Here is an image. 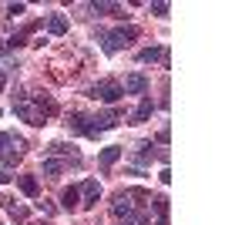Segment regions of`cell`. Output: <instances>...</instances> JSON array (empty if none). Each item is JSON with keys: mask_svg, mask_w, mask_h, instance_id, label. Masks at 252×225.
<instances>
[{"mask_svg": "<svg viewBox=\"0 0 252 225\" xmlns=\"http://www.w3.org/2000/svg\"><path fill=\"white\" fill-rule=\"evenodd\" d=\"M135 37H138L135 27H118V31H111V34L104 37V54H118L121 47H128Z\"/></svg>", "mask_w": 252, "mask_h": 225, "instance_id": "3957f363", "label": "cell"}, {"mask_svg": "<svg viewBox=\"0 0 252 225\" xmlns=\"http://www.w3.org/2000/svg\"><path fill=\"white\" fill-rule=\"evenodd\" d=\"M161 57H165V47H145V51H138V61L141 64H155Z\"/></svg>", "mask_w": 252, "mask_h": 225, "instance_id": "5bb4252c", "label": "cell"}, {"mask_svg": "<svg viewBox=\"0 0 252 225\" xmlns=\"http://www.w3.org/2000/svg\"><path fill=\"white\" fill-rule=\"evenodd\" d=\"M14 111H17V118H24L27 125H44L47 121V114L54 111V101H47V97H24L20 94L17 101H14Z\"/></svg>", "mask_w": 252, "mask_h": 225, "instance_id": "6da1fadb", "label": "cell"}, {"mask_svg": "<svg viewBox=\"0 0 252 225\" xmlns=\"http://www.w3.org/2000/svg\"><path fill=\"white\" fill-rule=\"evenodd\" d=\"M20 158H24V138H10V148L0 151V168H10V165H17Z\"/></svg>", "mask_w": 252, "mask_h": 225, "instance_id": "5b68a950", "label": "cell"}, {"mask_svg": "<svg viewBox=\"0 0 252 225\" xmlns=\"http://www.w3.org/2000/svg\"><path fill=\"white\" fill-rule=\"evenodd\" d=\"M10 138H14V134H7V131H0V148H3V145H10Z\"/></svg>", "mask_w": 252, "mask_h": 225, "instance_id": "7402d4cb", "label": "cell"}, {"mask_svg": "<svg viewBox=\"0 0 252 225\" xmlns=\"http://www.w3.org/2000/svg\"><path fill=\"white\" fill-rule=\"evenodd\" d=\"M10 219H14V222H24V219H27V208H20V205H10Z\"/></svg>", "mask_w": 252, "mask_h": 225, "instance_id": "ac0fdd59", "label": "cell"}, {"mask_svg": "<svg viewBox=\"0 0 252 225\" xmlns=\"http://www.w3.org/2000/svg\"><path fill=\"white\" fill-rule=\"evenodd\" d=\"M3 84H7V74H3V67H0V91H3Z\"/></svg>", "mask_w": 252, "mask_h": 225, "instance_id": "cb8c5ba5", "label": "cell"}, {"mask_svg": "<svg viewBox=\"0 0 252 225\" xmlns=\"http://www.w3.org/2000/svg\"><path fill=\"white\" fill-rule=\"evenodd\" d=\"M61 205L67 208V212H74V208L81 205V192H78L74 185H71V188H64V192H61Z\"/></svg>", "mask_w": 252, "mask_h": 225, "instance_id": "8fae6325", "label": "cell"}, {"mask_svg": "<svg viewBox=\"0 0 252 225\" xmlns=\"http://www.w3.org/2000/svg\"><path fill=\"white\" fill-rule=\"evenodd\" d=\"M152 111H155V101H152V97H141L138 111L131 114V125H141V121H148V118H152Z\"/></svg>", "mask_w": 252, "mask_h": 225, "instance_id": "9c48e42d", "label": "cell"}, {"mask_svg": "<svg viewBox=\"0 0 252 225\" xmlns=\"http://www.w3.org/2000/svg\"><path fill=\"white\" fill-rule=\"evenodd\" d=\"M148 202H152V208H155V215H158V225H168V198L165 195H155Z\"/></svg>", "mask_w": 252, "mask_h": 225, "instance_id": "30bf717a", "label": "cell"}, {"mask_svg": "<svg viewBox=\"0 0 252 225\" xmlns=\"http://www.w3.org/2000/svg\"><path fill=\"white\" fill-rule=\"evenodd\" d=\"M37 208L44 212V215H54V205H51V202H37Z\"/></svg>", "mask_w": 252, "mask_h": 225, "instance_id": "44dd1931", "label": "cell"}, {"mask_svg": "<svg viewBox=\"0 0 252 225\" xmlns=\"http://www.w3.org/2000/svg\"><path fill=\"white\" fill-rule=\"evenodd\" d=\"M64 168H67V161H58V158H47V161H44V175H47V178L64 175Z\"/></svg>", "mask_w": 252, "mask_h": 225, "instance_id": "2e32d148", "label": "cell"}, {"mask_svg": "<svg viewBox=\"0 0 252 225\" xmlns=\"http://www.w3.org/2000/svg\"><path fill=\"white\" fill-rule=\"evenodd\" d=\"M47 155H64V158H71V165H81V155L71 145H64V141H54V145H47Z\"/></svg>", "mask_w": 252, "mask_h": 225, "instance_id": "ba28073f", "label": "cell"}, {"mask_svg": "<svg viewBox=\"0 0 252 225\" xmlns=\"http://www.w3.org/2000/svg\"><path fill=\"white\" fill-rule=\"evenodd\" d=\"M20 192H24L27 198H37V195H40L37 178H34V175H20Z\"/></svg>", "mask_w": 252, "mask_h": 225, "instance_id": "7c38bea8", "label": "cell"}, {"mask_svg": "<svg viewBox=\"0 0 252 225\" xmlns=\"http://www.w3.org/2000/svg\"><path fill=\"white\" fill-rule=\"evenodd\" d=\"M0 51H3V40H0Z\"/></svg>", "mask_w": 252, "mask_h": 225, "instance_id": "d4e9b609", "label": "cell"}, {"mask_svg": "<svg viewBox=\"0 0 252 225\" xmlns=\"http://www.w3.org/2000/svg\"><path fill=\"white\" fill-rule=\"evenodd\" d=\"M121 91H125V94H145V91H148V77H145V74H128V77H125V84H121Z\"/></svg>", "mask_w": 252, "mask_h": 225, "instance_id": "52a82bcc", "label": "cell"}, {"mask_svg": "<svg viewBox=\"0 0 252 225\" xmlns=\"http://www.w3.org/2000/svg\"><path fill=\"white\" fill-rule=\"evenodd\" d=\"M152 14L155 17H168V3H152Z\"/></svg>", "mask_w": 252, "mask_h": 225, "instance_id": "d6986e66", "label": "cell"}, {"mask_svg": "<svg viewBox=\"0 0 252 225\" xmlns=\"http://www.w3.org/2000/svg\"><path fill=\"white\" fill-rule=\"evenodd\" d=\"M78 192H81V208H94L97 198H101V185H97L94 178H88V182H84Z\"/></svg>", "mask_w": 252, "mask_h": 225, "instance_id": "8992f818", "label": "cell"}, {"mask_svg": "<svg viewBox=\"0 0 252 225\" xmlns=\"http://www.w3.org/2000/svg\"><path fill=\"white\" fill-rule=\"evenodd\" d=\"M155 155H158V151H155V145H152V141H141V145H138V151H135L138 165H148V161H152Z\"/></svg>", "mask_w": 252, "mask_h": 225, "instance_id": "4fadbf2b", "label": "cell"}, {"mask_svg": "<svg viewBox=\"0 0 252 225\" xmlns=\"http://www.w3.org/2000/svg\"><path fill=\"white\" fill-rule=\"evenodd\" d=\"M47 31H51L54 37H61V34L67 31V17H64V14H54V17L47 20Z\"/></svg>", "mask_w": 252, "mask_h": 225, "instance_id": "e0dca14e", "label": "cell"}, {"mask_svg": "<svg viewBox=\"0 0 252 225\" xmlns=\"http://www.w3.org/2000/svg\"><path fill=\"white\" fill-rule=\"evenodd\" d=\"M121 94H125V91H121V84H118V81H97L94 88H91V97L104 101V104H115Z\"/></svg>", "mask_w": 252, "mask_h": 225, "instance_id": "277c9868", "label": "cell"}, {"mask_svg": "<svg viewBox=\"0 0 252 225\" xmlns=\"http://www.w3.org/2000/svg\"><path fill=\"white\" fill-rule=\"evenodd\" d=\"M24 10H27V7H24V3H10V7H7V14H10V17H20V14H24Z\"/></svg>", "mask_w": 252, "mask_h": 225, "instance_id": "ffe728a7", "label": "cell"}, {"mask_svg": "<svg viewBox=\"0 0 252 225\" xmlns=\"http://www.w3.org/2000/svg\"><path fill=\"white\" fill-rule=\"evenodd\" d=\"M118 158H121V148H118V145H108V148L101 151V168H111Z\"/></svg>", "mask_w": 252, "mask_h": 225, "instance_id": "9a60e30c", "label": "cell"}, {"mask_svg": "<svg viewBox=\"0 0 252 225\" xmlns=\"http://www.w3.org/2000/svg\"><path fill=\"white\" fill-rule=\"evenodd\" d=\"M145 192H118L115 202H111V212H115V219H121V222H128V219H135V198H141Z\"/></svg>", "mask_w": 252, "mask_h": 225, "instance_id": "7a4b0ae2", "label": "cell"}, {"mask_svg": "<svg viewBox=\"0 0 252 225\" xmlns=\"http://www.w3.org/2000/svg\"><path fill=\"white\" fill-rule=\"evenodd\" d=\"M10 182V175H7V168H0V185H7Z\"/></svg>", "mask_w": 252, "mask_h": 225, "instance_id": "603a6c76", "label": "cell"}]
</instances>
